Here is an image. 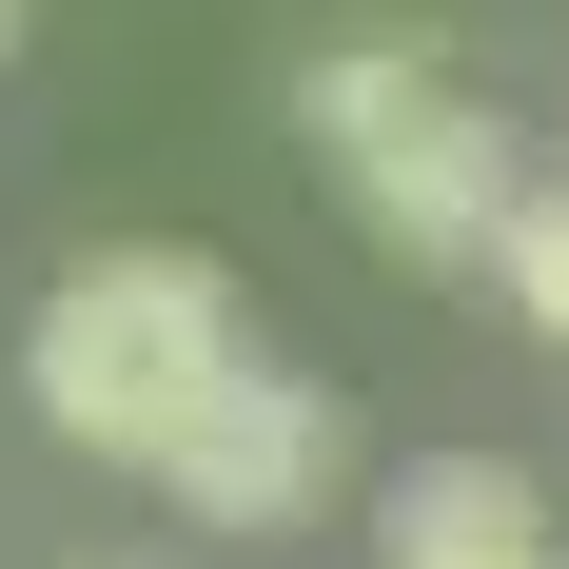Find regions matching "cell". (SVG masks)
I'll use <instances>...</instances> for the list:
<instances>
[{"mask_svg":"<svg viewBox=\"0 0 569 569\" xmlns=\"http://www.w3.org/2000/svg\"><path fill=\"white\" fill-rule=\"evenodd\" d=\"M491 295H511L530 335L569 353V177H530V197H511V256H491Z\"/></svg>","mask_w":569,"mask_h":569,"instance_id":"5b68a950","label":"cell"},{"mask_svg":"<svg viewBox=\"0 0 569 569\" xmlns=\"http://www.w3.org/2000/svg\"><path fill=\"white\" fill-rule=\"evenodd\" d=\"M373 569H569V530H550V491L511 452H432V471H393Z\"/></svg>","mask_w":569,"mask_h":569,"instance_id":"277c9868","label":"cell"},{"mask_svg":"<svg viewBox=\"0 0 569 569\" xmlns=\"http://www.w3.org/2000/svg\"><path fill=\"white\" fill-rule=\"evenodd\" d=\"M138 491H177L197 530H315V511L353 491V412L315 393V373H276V353H256V373H236V393L197 412Z\"/></svg>","mask_w":569,"mask_h":569,"instance_id":"3957f363","label":"cell"},{"mask_svg":"<svg viewBox=\"0 0 569 569\" xmlns=\"http://www.w3.org/2000/svg\"><path fill=\"white\" fill-rule=\"evenodd\" d=\"M256 373V315H236L217 256H158V236H118V256H79V276L20 315V393H40L59 452L99 471H158L197 412Z\"/></svg>","mask_w":569,"mask_h":569,"instance_id":"7a4b0ae2","label":"cell"},{"mask_svg":"<svg viewBox=\"0 0 569 569\" xmlns=\"http://www.w3.org/2000/svg\"><path fill=\"white\" fill-rule=\"evenodd\" d=\"M295 138H315V177L393 236L412 276H491V256H511L530 138L471 99L452 40H412V20H335V40L295 59Z\"/></svg>","mask_w":569,"mask_h":569,"instance_id":"6da1fadb","label":"cell"},{"mask_svg":"<svg viewBox=\"0 0 569 569\" xmlns=\"http://www.w3.org/2000/svg\"><path fill=\"white\" fill-rule=\"evenodd\" d=\"M0 59H20V0H0Z\"/></svg>","mask_w":569,"mask_h":569,"instance_id":"8992f818","label":"cell"}]
</instances>
